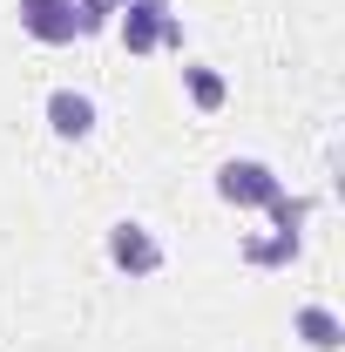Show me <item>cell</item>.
Returning <instances> with one entry per match:
<instances>
[{
    "label": "cell",
    "mask_w": 345,
    "mask_h": 352,
    "mask_svg": "<svg viewBox=\"0 0 345 352\" xmlns=\"http://www.w3.org/2000/svg\"><path fill=\"white\" fill-rule=\"evenodd\" d=\"M75 14H82V34H102V28L122 14V0H75Z\"/></svg>",
    "instance_id": "9c48e42d"
},
{
    "label": "cell",
    "mask_w": 345,
    "mask_h": 352,
    "mask_svg": "<svg viewBox=\"0 0 345 352\" xmlns=\"http://www.w3.org/2000/svg\"><path fill=\"white\" fill-rule=\"evenodd\" d=\"M244 258H251V264H291V258H298V237H291V230H278V237H251Z\"/></svg>",
    "instance_id": "52a82bcc"
},
{
    "label": "cell",
    "mask_w": 345,
    "mask_h": 352,
    "mask_svg": "<svg viewBox=\"0 0 345 352\" xmlns=\"http://www.w3.org/2000/svg\"><path fill=\"white\" fill-rule=\"evenodd\" d=\"M278 190H285L278 170L258 163V156H230V163L216 170V197H223V204H237V210H264Z\"/></svg>",
    "instance_id": "6da1fadb"
},
{
    "label": "cell",
    "mask_w": 345,
    "mask_h": 352,
    "mask_svg": "<svg viewBox=\"0 0 345 352\" xmlns=\"http://www.w3.org/2000/svg\"><path fill=\"white\" fill-rule=\"evenodd\" d=\"M264 210H271V223H278V230H291V237H298V230H304V210H311V204H304V197H285V190H278V197H271Z\"/></svg>",
    "instance_id": "ba28073f"
},
{
    "label": "cell",
    "mask_w": 345,
    "mask_h": 352,
    "mask_svg": "<svg viewBox=\"0 0 345 352\" xmlns=\"http://www.w3.org/2000/svg\"><path fill=\"white\" fill-rule=\"evenodd\" d=\"M291 332H298L311 352H339L345 346V325H339V311H332V305H298Z\"/></svg>",
    "instance_id": "5b68a950"
},
{
    "label": "cell",
    "mask_w": 345,
    "mask_h": 352,
    "mask_svg": "<svg viewBox=\"0 0 345 352\" xmlns=\"http://www.w3.org/2000/svg\"><path fill=\"white\" fill-rule=\"evenodd\" d=\"M47 129L61 135V142L95 135V102H88L82 88H54V95H47Z\"/></svg>",
    "instance_id": "277c9868"
},
{
    "label": "cell",
    "mask_w": 345,
    "mask_h": 352,
    "mask_svg": "<svg viewBox=\"0 0 345 352\" xmlns=\"http://www.w3.org/2000/svg\"><path fill=\"white\" fill-rule=\"evenodd\" d=\"M109 264L129 271V278H156V271H163V244H156V230L135 223V217L109 223Z\"/></svg>",
    "instance_id": "7a4b0ae2"
},
{
    "label": "cell",
    "mask_w": 345,
    "mask_h": 352,
    "mask_svg": "<svg viewBox=\"0 0 345 352\" xmlns=\"http://www.w3.org/2000/svg\"><path fill=\"white\" fill-rule=\"evenodd\" d=\"M183 88H190V102H197L203 116H216V109H223V95H230V88H223V75H216V68H203V61H183Z\"/></svg>",
    "instance_id": "8992f818"
},
{
    "label": "cell",
    "mask_w": 345,
    "mask_h": 352,
    "mask_svg": "<svg viewBox=\"0 0 345 352\" xmlns=\"http://www.w3.org/2000/svg\"><path fill=\"white\" fill-rule=\"evenodd\" d=\"M21 28L47 47H68L82 34V14H75V0H21Z\"/></svg>",
    "instance_id": "3957f363"
}]
</instances>
